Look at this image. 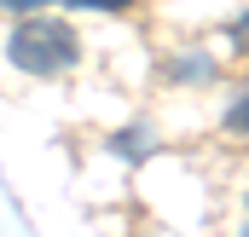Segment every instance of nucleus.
Instances as JSON below:
<instances>
[{
  "instance_id": "f257e3e1",
  "label": "nucleus",
  "mask_w": 249,
  "mask_h": 237,
  "mask_svg": "<svg viewBox=\"0 0 249 237\" xmlns=\"http://www.w3.org/2000/svg\"><path fill=\"white\" fill-rule=\"evenodd\" d=\"M81 58V41L70 23H53V17H29L18 35H12V64L29 69V75H58Z\"/></svg>"
},
{
  "instance_id": "7ed1b4c3",
  "label": "nucleus",
  "mask_w": 249,
  "mask_h": 237,
  "mask_svg": "<svg viewBox=\"0 0 249 237\" xmlns=\"http://www.w3.org/2000/svg\"><path fill=\"white\" fill-rule=\"evenodd\" d=\"M6 12H35V6H47V0H0Z\"/></svg>"
},
{
  "instance_id": "f03ea898",
  "label": "nucleus",
  "mask_w": 249,
  "mask_h": 237,
  "mask_svg": "<svg viewBox=\"0 0 249 237\" xmlns=\"http://www.w3.org/2000/svg\"><path fill=\"white\" fill-rule=\"evenodd\" d=\"M70 6H93V12H127L133 0H70Z\"/></svg>"
},
{
  "instance_id": "20e7f679",
  "label": "nucleus",
  "mask_w": 249,
  "mask_h": 237,
  "mask_svg": "<svg viewBox=\"0 0 249 237\" xmlns=\"http://www.w3.org/2000/svg\"><path fill=\"white\" fill-rule=\"evenodd\" d=\"M232 127H249V93H244V104L232 110Z\"/></svg>"
}]
</instances>
